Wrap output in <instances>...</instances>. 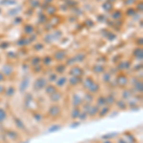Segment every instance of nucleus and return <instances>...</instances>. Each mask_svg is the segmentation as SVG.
I'll return each instance as SVG.
<instances>
[{"instance_id": "nucleus-1", "label": "nucleus", "mask_w": 143, "mask_h": 143, "mask_svg": "<svg viewBox=\"0 0 143 143\" xmlns=\"http://www.w3.org/2000/svg\"><path fill=\"white\" fill-rule=\"evenodd\" d=\"M49 114H50L51 116L56 117V116H58L59 114H60V108H59L58 106H56V105L52 106V107L50 108V110H49Z\"/></svg>"}, {"instance_id": "nucleus-2", "label": "nucleus", "mask_w": 143, "mask_h": 143, "mask_svg": "<svg viewBox=\"0 0 143 143\" xmlns=\"http://www.w3.org/2000/svg\"><path fill=\"white\" fill-rule=\"evenodd\" d=\"M46 80L44 78H38L34 83V89L35 90H41L46 86Z\"/></svg>"}, {"instance_id": "nucleus-3", "label": "nucleus", "mask_w": 143, "mask_h": 143, "mask_svg": "<svg viewBox=\"0 0 143 143\" xmlns=\"http://www.w3.org/2000/svg\"><path fill=\"white\" fill-rule=\"evenodd\" d=\"M55 92H56V88H55V86L50 85V86H47V87H46V93H47L48 94L52 95V94H54Z\"/></svg>"}, {"instance_id": "nucleus-4", "label": "nucleus", "mask_w": 143, "mask_h": 143, "mask_svg": "<svg viewBox=\"0 0 143 143\" xmlns=\"http://www.w3.org/2000/svg\"><path fill=\"white\" fill-rule=\"evenodd\" d=\"M51 99L54 101V102H58L60 99H61V94H59V93H55L54 94H52L51 95Z\"/></svg>"}, {"instance_id": "nucleus-5", "label": "nucleus", "mask_w": 143, "mask_h": 143, "mask_svg": "<svg viewBox=\"0 0 143 143\" xmlns=\"http://www.w3.org/2000/svg\"><path fill=\"white\" fill-rule=\"evenodd\" d=\"M92 94H95V93H97L98 92V90H99V87H98V85L97 84H94V83H93L92 85H91V87L88 89Z\"/></svg>"}, {"instance_id": "nucleus-6", "label": "nucleus", "mask_w": 143, "mask_h": 143, "mask_svg": "<svg viewBox=\"0 0 143 143\" xmlns=\"http://www.w3.org/2000/svg\"><path fill=\"white\" fill-rule=\"evenodd\" d=\"M71 116L72 118H77V117H79V116H80V111H79V109H78V108H74V109L72 111Z\"/></svg>"}, {"instance_id": "nucleus-7", "label": "nucleus", "mask_w": 143, "mask_h": 143, "mask_svg": "<svg viewBox=\"0 0 143 143\" xmlns=\"http://www.w3.org/2000/svg\"><path fill=\"white\" fill-rule=\"evenodd\" d=\"M6 95L7 96H12L13 94H14V93H15V89L13 88V87H10V88H8L7 90H6Z\"/></svg>"}, {"instance_id": "nucleus-8", "label": "nucleus", "mask_w": 143, "mask_h": 143, "mask_svg": "<svg viewBox=\"0 0 143 143\" xmlns=\"http://www.w3.org/2000/svg\"><path fill=\"white\" fill-rule=\"evenodd\" d=\"M72 103L74 106H78L79 104H81V99L78 97L77 94H74L73 97H72Z\"/></svg>"}, {"instance_id": "nucleus-9", "label": "nucleus", "mask_w": 143, "mask_h": 143, "mask_svg": "<svg viewBox=\"0 0 143 143\" xmlns=\"http://www.w3.org/2000/svg\"><path fill=\"white\" fill-rule=\"evenodd\" d=\"M7 117V113L5 112L4 109H1L0 108V123H2Z\"/></svg>"}, {"instance_id": "nucleus-10", "label": "nucleus", "mask_w": 143, "mask_h": 143, "mask_svg": "<svg viewBox=\"0 0 143 143\" xmlns=\"http://www.w3.org/2000/svg\"><path fill=\"white\" fill-rule=\"evenodd\" d=\"M28 84H29V80L28 79H26V80H23V82L21 83V85H20V91L21 92H23L24 90H26L27 89V86H28Z\"/></svg>"}, {"instance_id": "nucleus-11", "label": "nucleus", "mask_w": 143, "mask_h": 143, "mask_svg": "<svg viewBox=\"0 0 143 143\" xmlns=\"http://www.w3.org/2000/svg\"><path fill=\"white\" fill-rule=\"evenodd\" d=\"M98 112V110H97V108L96 107H90V110L88 111V113H89V115L90 116H95L96 115V113Z\"/></svg>"}, {"instance_id": "nucleus-12", "label": "nucleus", "mask_w": 143, "mask_h": 143, "mask_svg": "<svg viewBox=\"0 0 143 143\" xmlns=\"http://www.w3.org/2000/svg\"><path fill=\"white\" fill-rule=\"evenodd\" d=\"M93 83H94V81H93V80H91V78H87V79H86V81H85V88L89 89Z\"/></svg>"}, {"instance_id": "nucleus-13", "label": "nucleus", "mask_w": 143, "mask_h": 143, "mask_svg": "<svg viewBox=\"0 0 143 143\" xmlns=\"http://www.w3.org/2000/svg\"><path fill=\"white\" fill-rule=\"evenodd\" d=\"M79 78H78V76H75V77H73V78H72L70 79V83H71L72 85H75V84H77L78 82H79V80H78Z\"/></svg>"}, {"instance_id": "nucleus-14", "label": "nucleus", "mask_w": 143, "mask_h": 143, "mask_svg": "<svg viewBox=\"0 0 143 143\" xmlns=\"http://www.w3.org/2000/svg\"><path fill=\"white\" fill-rule=\"evenodd\" d=\"M60 80H57V86H62L65 84L66 82V78L65 77H62V78H59Z\"/></svg>"}, {"instance_id": "nucleus-15", "label": "nucleus", "mask_w": 143, "mask_h": 143, "mask_svg": "<svg viewBox=\"0 0 143 143\" xmlns=\"http://www.w3.org/2000/svg\"><path fill=\"white\" fill-rule=\"evenodd\" d=\"M117 106L119 107V109H124V108H126V105H125V103L123 102V101H117Z\"/></svg>"}, {"instance_id": "nucleus-16", "label": "nucleus", "mask_w": 143, "mask_h": 143, "mask_svg": "<svg viewBox=\"0 0 143 143\" xmlns=\"http://www.w3.org/2000/svg\"><path fill=\"white\" fill-rule=\"evenodd\" d=\"M60 128H61V127L58 126V125H54L52 128L49 129V131H50V132H54V131H57V130H59Z\"/></svg>"}, {"instance_id": "nucleus-17", "label": "nucleus", "mask_w": 143, "mask_h": 143, "mask_svg": "<svg viewBox=\"0 0 143 143\" xmlns=\"http://www.w3.org/2000/svg\"><path fill=\"white\" fill-rule=\"evenodd\" d=\"M106 103V100H105V98L104 97H99V99H98V105H104Z\"/></svg>"}, {"instance_id": "nucleus-18", "label": "nucleus", "mask_w": 143, "mask_h": 143, "mask_svg": "<svg viewBox=\"0 0 143 143\" xmlns=\"http://www.w3.org/2000/svg\"><path fill=\"white\" fill-rule=\"evenodd\" d=\"M105 100H106V102L111 101V102H110L111 104L115 102V98H114V96H113V95H109V96H108V98H107V99H105Z\"/></svg>"}, {"instance_id": "nucleus-19", "label": "nucleus", "mask_w": 143, "mask_h": 143, "mask_svg": "<svg viewBox=\"0 0 143 143\" xmlns=\"http://www.w3.org/2000/svg\"><path fill=\"white\" fill-rule=\"evenodd\" d=\"M15 122H18V127H19L20 129H24L23 123H22V121H21L20 119H15Z\"/></svg>"}, {"instance_id": "nucleus-20", "label": "nucleus", "mask_w": 143, "mask_h": 143, "mask_svg": "<svg viewBox=\"0 0 143 143\" xmlns=\"http://www.w3.org/2000/svg\"><path fill=\"white\" fill-rule=\"evenodd\" d=\"M108 112H109V108H104V109L102 110V113L100 112V116H105Z\"/></svg>"}, {"instance_id": "nucleus-21", "label": "nucleus", "mask_w": 143, "mask_h": 143, "mask_svg": "<svg viewBox=\"0 0 143 143\" xmlns=\"http://www.w3.org/2000/svg\"><path fill=\"white\" fill-rule=\"evenodd\" d=\"M56 80V75L55 74H53L51 77H50V81H55Z\"/></svg>"}, {"instance_id": "nucleus-22", "label": "nucleus", "mask_w": 143, "mask_h": 143, "mask_svg": "<svg viewBox=\"0 0 143 143\" xmlns=\"http://www.w3.org/2000/svg\"><path fill=\"white\" fill-rule=\"evenodd\" d=\"M3 80H4V75L0 72V82H1V81H3Z\"/></svg>"}, {"instance_id": "nucleus-23", "label": "nucleus", "mask_w": 143, "mask_h": 143, "mask_svg": "<svg viewBox=\"0 0 143 143\" xmlns=\"http://www.w3.org/2000/svg\"><path fill=\"white\" fill-rule=\"evenodd\" d=\"M4 92V87L3 86H0V94H2Z\"/></svg>"}, {"instance_id": "nucleus-24", "label": "nucleus", "mask_w": 143, "mask_h": 143, "mask_svg": "<svg viewBox=\"0 0 143 143\" xmlns=\"http://www.w3.org/2000/svg\"><path fill=\"white\" fill-rule=\"evenodd\" d=\"M118 143H127V142H126V140H124V139H119V140H118Z\"/></svg>"}, {"instance_id": "nucleus-25", "label": "nucleus", "mask_w": 143, "mask_h": 143, "mask_svg": "<svg viewBox=\"0 0 143 143\" xmlns=\"http://www.w3.org/2000/svg\"><path fill=\"white\" fill-rule=\"evenodd\" d=\"M105 143H112V142H111V141H109V140H106V141H105Z\"/></svg>"}]
</instances>
